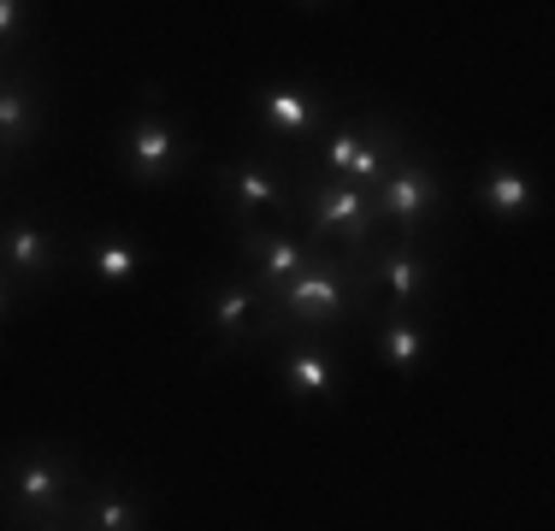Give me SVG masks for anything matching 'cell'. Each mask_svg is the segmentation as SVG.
<instances>
[{
	"label": "cell",
	"instance_id": "cell-14",
	"mask_svg": "<svg viewBox=\"0 0 555 531\" xmlns=\"http://www.w3.org/2000/svg\"><path fill=\"white\" fill-rule=\"evenodd\" d=\"M479 207L491 212V219L502 224H520V219H532L538 212V178L520 166V159H491L485 166V178H479Z\"/></svg>",
	"mask_w": 555,
	"mask_h": 531
},
{
	"label": "cell",
	"instance_id": "cell-6",
	"mask_svg": "<svg viewBox=\"0 0 555 531\" xmlns=\"http://www.w3.org/2000/svg\"><path fill=\"white\" fill-rule=\"evenodd\" d=\"M396 154H402V137L385 118H343V125H332L320 137V166L337 183H354V190H373Z\"/></svg>",
	"mask_w": 555,
	"mask_h": 531
},
{
	"label": "cell",
	"instance_id": "cell-5",
	"mask_svg": "<svg viewBox=\"0 0 555 531\" xmlns=\"http://www.w3.org/2000/svg\"><path fill=\"white\" fill-rule=\"evenodd\" d=\"M296 207H301V219H308V243L313 248L337 243L343 255H361V248L378 243L373 190H354V183H337V178H308Z\"/></svg>",
	"mask_w": 555,
	"mask_h": 531
},
{
	"label": "cell",
	"instance_id": "cell-4",
	"mask_svg": "<svg viewBox=\"0 0 555 531\" xmlns=\"http://www.w3.org/2000/svg\"><path fill=\"white\" fill-rule=\"evenodd\" d=\"M443 207H449L443 178L426 166V159H414L408 148L396 154L390 171L373 183V224H390L402 243H420V231H426V224H438Z\"/></svg>",
	"mask_w": 555,
	"mask_h": 531
},
{
	"label": "cell",
	"instance_id": "cell-21",
	"mask_svg": "<svg viewBox=\"0 0 555 531\" xmlns=\"http://www.w3.org/2000/svg\"><path fill=\"white\" fill-rule=\"evenodd\" d=\"M30 531H65V526H30Z\"/></svg>",
	"mask_w": 555,
	"mask_h": 531
},
{
	"label": "cell",
	"instance_id": "cell-17",
	"mask_svg": "<svg viewBox=\"0 0 555 531\" xmlns=\"http://www.w3.org/2000/svg\"><path fill=\"white\" fill-rule=\"evenodd\" d=\"M36 130H42V95L24 72H7L0 77V154L30 148Z\"/></svg>",
	"mask_w": 555,
	"mask_h": 531
},
{
	"label": "cell",
	"instance_id": "cell-3",
	"mask_svg": "<svg viewBox=\"0 0 555 531\" xmlns=\"http://www.w3.org/2000/svg\"><path fill=\"white\" fill-rule=\"evenodd\" d=\"M190 159H195V148L178 130V118L166 113L160 89H142L137 113H130L125 130H118V166H125V178L142 183V190H160V183L190 171Z\"/></svg>",
	"mask_w": 555,
	"mask_h": 531
},
{
	"label": "cell",
	"instance_id": "cell-10",
	"mask_svg": "<svg viewBox=\"0 0 555 531\" xmlns=\"http://www.w3.org/2000/svg\"><path fill=\"white\" fill-rule=\"evenodd\" d=\"M236 243H243V260L255 266V284H260V296H267V301H272L296 272H308V260L320 255L308 236L267 231V224H255V219H236Z\"/></svg>",
	"mask_w": 555,
	"mask_h": 531
},
{
	"label": "cell",
	"instance_id": "cell-19",
	"mask_svg": "<svg viewBox=\"0 0 555 531\" xmlns=\"http://www.w3.org/2000/svg\"><path fill=\"white\" fill-rule=\"evenodd\" d=\"M24 24H30V7H24V0H0V48L18 42Z\"/></svg>",
	"mask_w": 555,
	"mask_h": 531
},
{
	"label": "cell",
	"instance_id": "cell-13",
	"mask_svg": "<svg viewBox=\"0 0 555 531\" xmlns=\"http://www.w3.org/2000/svg\"><path fill=\"white\" fill-rule=\"evenodd\" d=\"M219 190L231 195L243 212H296V190L289 178L267 159H236V166H219Z\"/></svg>",
	"mask_w": 555,
	"mask_h": 531
},
{
	"label": "cell",
	"instance_id": "cell-7",
	"mask_svg": "<svg viewBox=\"0 0 555 531\" xmlns=\"http://www.w3.org/2000/svg\"><path fill=\"white\" fill-rule=\"evenodd\" d=\"M202 308H207V331H214L219 349H255L260 337H278V313L260 296L255 277H214Z\"/></svg>",
	"mask_w": 555,
	"mask_h": 531
},
{
	"label": "cell",
	"instance_id": "cell-8",
	"mask_svg": "<svg viewBox=\"0 0 555 531\" xmlns=\"http://www.w3.org/2000/svg\"><path fill=\"white\" fill-rule=\"evenodd\" d=\"M431 284H438V272H431V255L426 243H402V236H390L385 248H366V289H385L390 313H420L431 301Z\"/></svg>",
	"mask_w": 555,
	"mask_h": 531
},
{
	"label": "cell",
	"instance_id": "cell-11",
	"mask_svg": "<svg viewBox=\"0 0 555 531\" xmlns=\"http://www.w3.org/2000/svg\"><path fill=\"white\" fill-rule=\"evenodd\" d=\"M255 118L278 142H308L313 130L325 125V95L308 89V83H296V77H272V83H260V95H255Z\"/></svg>",
	"mask_w": 555,
	"mask_h": 531
},
{
	"label": "cell",
	"instance_id": "cell-20",
	"mask_svg": "<svg viewBox=\"0 0 555 531\" xmlns=\"http://www.w3.org/2000/svg\"><path fill=\"white\" fill-rule=\"evenodd\" d=\"M12 301H18V289H12V277L0 272V325H7V313H12Z\"/></svg>",
	"mask_w": 555,
	"mask_h": 531
},
{
	"label": "cell",
	"instance_id": "cell-2",
	"mask_svg": "<svg viewBox=\"0 0 555 531\" xmlns=\"http://www.w3.org/2000/svg\"><path fill=\"white\" fill-rule=\"evenodd\" d=\"M77 472L72 449L60 443H30L0 467V496H7V520L12 531L30 526H72L77 520Z\"/></svg>",
	"mask_w": 555,
	"mask_h": 531
},
{
	"label": "cell",
	"instance_id": "cell-9",
	"mask_svg": "<svg viewBox=\"0 0 555 531\" xmlns=\"http://www.w3.org/2000/svg\"><path fill=\"white\" fill-rule=\"evenodd\" d=\"M60 260H65V243H60V231L48 219H36V212H12L7 224H0V272L12 277V289H36V284H48V277L60 272Z\"/></svg>",
	"mask_w": 555,
	"mask_h": 531
},
{
	"label": "cell",
	"instance_id": "cell-16",
	"mask_svg": "<svg viewBox=\"0 0 555 531\" xmlns=\"http://www.w3.org/2000/svg\"><path fill=\"white\" fill-rule=\"evenodd\" d=\"M142 266H149V248H142L130 231H95L83 243V272L95 277L101 289H125Z\"/></svg>",
	"mask_w": 555,
	"mask_h": 531
},
{
	"label": "cell",
	"instance_id": "cell-1",
	"mask_svg": "<svg viewBox=\"0 0 555 531\" xmlns=\"http://www.w3.org/2000/svg\"><path fill=\"white\" fill-rule=\"evenodd\" d=\"M373 289H366V248L361 255H320L308 260V272H296L284 289L272 296V313H278V331H337L349 319L366 313Z\"/></svg>",
	"mask_w": 555,
	"mask_h": 531
},
{
	"label": "cell",
	"instance_id": "cell-15",
	"mask_svg": "<svg viewBox=\"0 0 555 531\" xmlns=\"http://www.w3.org/2000/svg\"><path fill=\"white\" fill-rule=\"evenodd\" d=\"M77 531H149V502L125 478H107L89 490V502H77Z\"/></svg>",
	"mask_w": 555,
	"mask_h": 531
},
{
	"label": "cell",
	"instance_id": "cell-18",
	"mask_svg": "<svg viewBox=\"0 0 555 531\" xmlns=\"http://www.w3.org/2000/svg\"><path fill=\"white\" fill-rule=\"evenodd\" d=\"M373 349H378V361H385L396 378H408V372L426 366L431 331H426V319H420V313H385V325H378Z\"/></svg>",
	"mask_w": 555,
	"mask_h": 531
},
{
	"label": "cell",
	"instance_id": "cell-12",
	"mask_svg": "<svg viewBox=\"0 0 555 531\" xmlns=\"http://www.w3.org/2000/svg\"><path fill=\"white\" fill-rule=\"evenodd\" d=\"M278 384L296 402H337L343 396V366L320 337H289V349L278 354Z\"/></svg>",
	"mask_w": 555,
	"mask_h": 531
}]
</instances>
